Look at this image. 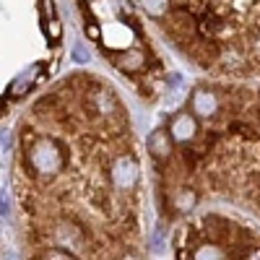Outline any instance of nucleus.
Returning <instances> with one entry per match:
<instances>
[{
    "instance_id": "f03ea898",
    "label": "nucleus",
    "mask_w": 260,
    "mask_h": 260,
    "mask_svg": "<svg viewBox=\"0 0 260 260\" xmlns=\"http://www.w3.org/2000/svg\"><path fill=\"white\" fill-rule=\"evenodd\" d=\"M161 219L177 224L208 203L260 221V83L213 78L148 138Z\"/></svg>"
},
{
    "instance_id": "39448f33",
    "label": "nucleus",
    "mask_w": 260,
    "mask_h": 260,
    "mask_svg": "<svg viewBox=\"0 0 260 260\" xmlns=\"http://www.w3.org/2000/svg\"><path fill=\"white\" fill-rule=\"evenodd\" d=\"M169 252L175 257H260V226L242 213L198 211L172 226Z\"/></svg>"
},
{
    "instance_id": "f257e3e1",
    "label": "nucleus",
    "mask_w": 260,
    "mask_h": 260,
    "mask_svg": "<svg viewBox=\"0 0 260 260\" xmlns=\"http://www.w3.org/2000/svg\"><path fill=\"white\" fill-rule=\"evenodd\" d=\"M26 257H143V164L133 120L104 76L76 71L37 96L11 159Z\"/></svg>"
},
{
    "instance_id": "7ed1b4c3",
    "label": "nucleus",
    "mask_w": 260,
    "mask_h": 260,
    "mask_svg": "<svg viewBox=\"0 0 260 260\" xmlns=\"http://www.w3.org/2000/svg\"><path fill=\"white\" fill-rule=\"evenodd\" d=\"M167 45L213 78H260V0H138Z\"/></svg>"
},
{
    "instance_id": "20e7f679",
    "label": "nucleus",
    "mask_w": 260,
    "mask_h": 260,
    "mask_svg": "<svg viewBox=\"0 0 260 260\" xmlns=\"http://www.w3.org/2000/svg\"><path fill=\"white\" fill-rule=\"evenodd\" d=\"M83 29L112 68L133 83L143 102H156L164 91V62L130 0H76Z\"/></svg>"
}]
</instances>
